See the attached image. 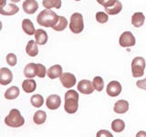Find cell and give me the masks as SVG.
Wrapping results in <instances>:
<instances>
[{"instance_id":"1","label":"cell","mask_w":146,"mask_h":137,"mask_svg":"<svg viewBox=\"0 0 146 137\" xmlns=\"http://www.w3.org/2000/svg\"><path fill=\"white\" fill-rule=\"evenodd\" d=\"M79 93L73 90H68L65 93L64 109L68 113L73 114L78 111V108H79Z\"/></svg>"},{"instance_id":"2","label":"cell","mask_w":146,"mask_h":137,"mask_svg":"<svg viewBox=\"0 0 146 137\" xmlns=\"http://www.w3.org/2000/svg\"><path fill=\"white\" fill-rule=\"evenodd\" d=\"M58 16L54 11L49 10V9H45L38 14V17H36V21L40 26L52 27L58 21Z\"/></svg>"},{"instance_id":"3","label":"cell","mask_w":146,"mask_h":137,"mask_svg":"<svg viewBox=\"0 0 146 137\" xmlns=\"http://www.w3.org/2000/svg\"><path fill=\"white\" fill-rule=\"evenodd\" d=\"M5 123L9 127L18 128L24 125L25 119L17 109H12L8 115L5 118Z\"/></svg>"},{"instance_id":"4","label":"cell","mask_w":146,"mask_h":137,"mask_svg":"<svg viewBox=\"0 0 146 137\" xmlns=\"http://www.w3.org/2000/svg\"><path fill=\"white\" fill-rule=\"evenodd\" d=\"M146 67L145 59L143 57H136L131 61V73L134 78H139L144 75Z\"/></svg>"},{"instance_id":"5","label":"cell","mask_w":146,"mask_h":137,"mask_svg":"<svg viewBox=\"0 0 146 137\" xmlns=\"http://www.w3.org/2000/svg\"><path fill=\"white\" fill-rule=\"evenodd\" d=\"M70 29L75 34H79L84 29L83 17L80 13H74L70 17Z\"/></svg>"},{"instance_id":"6","label":"cell","mask_w":146,"mask_h":137,"mask_svg":"<svg viewBox=\"0 0 146 137\" xmlns=\"http://www.w3.org/2000/svg\"><path fill=\"white\" fill-rule=\"evenodd\" d=\"M119 43H120L121 47L123 48H128V47H132L136 43V39L134 38L133 34L130 31H125L124 33H122L119 39Z\"/></svg>"},{"instance_id":"7","label":"cell","mask_w":146,"mask_h":137,"mask_svg":"<svg viewBox=\"0 0 146 137\" xmlns=\"http://www.w3.org/2000/svg\"><path fill=\"white\" fill-rule=\"evenodd\" d=\"M59 79H60V82L62 83L63 87L66 89H71L77 82L76 77L70 72L62 73L61 76L59 77Z\"/></svg>"},{"instance_id":"8","label":"cell","mask_w":146,"mask_h":137,"mask_svg":"<svg viewBox=\"0 0 146 137\" xmlns=\"http://www.w3.org/2000/svg\"><path fill=\"white\" fill-rule=\"evenodd\" d=\"M78 90L82 94H91L95 88L93 86V82L89 80H82L78 83Z\"/></svg>"},{"instance_id":"9","label":"cell","mask_w":146,"mask_h":137,"mask_svg":"<svg viewBox=\"0 0 146 137\" xmlns=\"http://www.w3.org/2000/svg\"><path fill=\"white\" fill-rule=\"evenodd\" d=\"M106 90L110 97H117L121 92V85L119 81L112 80L108 84Z\"/></svg>"},{"instance_id":"10","label":"cell","mask_w":146,"mask_h":137,"mask_svg":"<svg viewBox=\"0 0 146 137\" xmlns=\"http://www.w3.org/2000/svg\"><path fill=\"white\" fill-rule=\"evenodd\" d=\"M46 104H47V107L49 110H57L61 104V99L57 94L49 95L47 100H46Z\"/></svg>"},{"instance_id":"11","label":"cell","mask_w":146,"mask_h":137,"mask_svg":"<svg viewBox=\"0 0 146 137\" xmlns=\"http://www.w3.org/2000/svg\"><path fill=\"white\" fill-rule=\"evenodd\" d=\"M13 80V74L10 70L7 68H0V83L2 85L9 84Z\"/></svg>"},{"instance_id":"12","label":"cell","mask_w":146,"mask_h":137,"mask_svg":"<svg viewBox=\"0 0 146 137\" xmlns=\"http://www.w3.org/2000/svg\"><path fill=\"white\" fill-rule=\"evenodd\" d=\"M19 11V7L15 4H7L4 5L0 8V14L4 16H13Z\"/></svg>"},{"instance_id":"13","label":"cell","mask_w":146,"mask_h":137,"mask_svg":"<svg viewBox=\"0 0 146 137\" xmlns=\"http://www.w3.org/2000/svg\"><path fill=\"white\" fill-rule=\"evenodd\" d=\"M23 9L27 14L32 15L38 9V4L36 0H26L23 2Z\"/></svg>"},{"instance_id":"14","label":"cell","mask_w":146,"mask_h":137,"mask_svg":"<svg viewBox=\"0 0 146 137\" xmlns=\"http://www.w3.org/2000/svg\"><path fill=\"white\" fill-rule=\"evenodd\" d=\"M114 112L119 114L125 113L129 110V102L125 100H120L114 105Z\"/></svg>"},{"instance_id":"15","label":"cell","mask_w":146,"mask_h":137,"mask_svg":"<svg viewBox=\"0 0 146 137\" xmlns=\"http://www.w3.org/2000/svg\"><path fill=\"white\" fill-rule=\"evenodd\" d=\"M145 21V17L141 12H136L131 17V24L135 27H143Z\"/></svg>"},{"instance_id":"16","label":"cell","mask_w":146,"mask_h":137,"mask_svg":"<svg viewBox=\"0 0 146 137\" xmlns=\"http://www.w3.org/2000/svg\"><path fill=\"white\" fill-rule=\"evenodd\" d=\"M26 52L30 57H36V55L38 54V43H36V40L29 41V43L27 44V47H26Z\"/></svg>"},{"instance_id":"17","label":"cell","mask_w":146,"mask_h":137,"mask_svg":"<svg viewBox=\"0 0 146 137\" xmlns=\"http://www.w3.org/2000/svg\"><path fill=\"white\" fill-rule=\"evenodd\" d=\"M61 74H62V67L60 65H54L52 67H50L47 71V75L51 80L60 77Z\"/></svg>"},{"instance_id":"18","label":"cell","mask_w":146,"mask_h":137,"mask_svg":"<svg viewBox=\"0 0 146 137\" xmlns=\"http://www.w3.org/2000/svg\"><path fill=\"white\" fill-rule=\"evenodd\" d=\"M36 88V82L32 79H29L27 78V80H25L22 82V89L27 93L33 92V91H35Z\"/></svg>"},{"instance_id":"19","label":"cell","mask_w":146,"mask_h":137,"mask_svg":"<svg viewBox=\"0 0 146 137\" xmlns=\"http://www.w3.org/2000/svg\"><path fill=\"white\" fill-rule=\"evenodd\" d=\"M35 39L38 45H45L48 42V34L43 29H36L35 33Z\"/></svg>"},{"instance_id":"20","label":"cell","mask_w":146,"mask_h":137,"mask_svg":"<svg viewBox=\"0 0 146 137\" xmlns=\"http://www.w3.org/2000/svg\"><path fill=\"white\" fill-rule=\"evenodd\" d=\"M22 29L25 31L26 34L29 35V36L35 35V33H36V29H35L33 23H32L31 20L27 19V18H26V19L22 21Z\"/></svg>"},{"instance_id":"21","label":"cell","mask_w":146,"mask_h":137,"mask_svg":"<svg viewBox=\"0 0 146 137\" xmlns=\"http://www.w3.org/2000/svg\"><path fill=\"white\" fill-rule=\"evenodd\" d=\"M24 75L29 79H33L36 76V64L29 63L24 68Z\"/></svg>"},{"instance_id":"22","label":"cell","mask_w":146,"mask_h":137,"mask_svg":"<svg viewBox=\"0 0 146 137\" xmlns=\"http://www.w3.org/2000/svg\"><path fill=\"white\" fill-rule=\"evenodd\" d=\"M122 10V4L116 0V3L113 5L112 7H105V12H106L108 15H117Z\"/></svg>"},{"instance_id":"23","label":"cell","mask_w":146,"mask_h":137,"mask_svg":"<svg viewBox=\"0 0 146 137\" xmlns=\"http://www.w3.org/2000/svg\"><path fill=\"white\" fill-rule=\"evenodd\" d=\"M19 89L16 86H12L9 89H7L6 92H5V98L7 100H15L19 96Z\"/></svg>"},{"instance_id":"24","label":"cell","mask_w":146,"mask_h":137,"mask_svg":"<svg viewBox=\"0 0 146 137\" xmlns=\"http://www.w3.org/2000/svg\"><path fill=\"white\" fill-rule=\"evenodd\" d=\"M68 26V20L66 17H64L62 16H58V21L56 22V24H55L52 29L56 31H63L64 29H66V27Z\"/></svg>"},{"instance_id":"25","label":"cell","mask_w":146,"mask_h":137,"mask_svg":"<svg viewBox=\"0 0 146 137\" xmlns=\"http://www.w3.org/2000/svg\"><path fill=\"white\" fill-rule=\"evenodd\" d=\"M46 119H47V113L44 111H38L36 112H35L33 116V122L36 124L40 125V124H43L46 122Z\"/></svg>"},{"instance_id":"26","label":"cell","mask_w":146,"mask_h":137,"mask_svg":"<svg viewBox=\"0 0 146 137\" xmlns=\"http://www.w3.org/2000/svg\"><path fill=\"white\" fill-rule=\"evenodd\" d=\"M42 5L46 9H50L52 7L58 9L61 7V0H43Z\"/></svg>"},{"instance_id":"27","label":"cell","mask_w":146,"mask_h":137,"mask_svg":"<svg viewBox=\"0 0 146 137\" xmlns=\"http://www.w3.org/2000/svg\"><path fill=\"white\" fill-rule=\"evenodd\" d=\"M125 128V123L121 119H116L111 122V129L115 132H121Z\"/></svg>"},{"instance_id":"28","label":"cell","mask_w":146,"mask_h":137,"mask_svg":"<svg viewBox=\"0 0 146 137\" xmlns=\"http://www.w3.org/2000/svg\"><path fill=\"white\" fill-rule=\"evenodd\" d=\"M30 102L36 108H39L44 103V99L40 94H35L30 98Z\"/></svg>"},{"instance_id":"29","label":"cell","mask_w":146,"mask_h":137,"mask_svg":"<svg viewBox=\"0 0 146 137\" xmlns=\"http://www.w3.org/2000/svg\"><path fill=\"white\" fill-rule=\"evenodd\" d=\"M93 86H94V88L96 90H98V91H102L104 88V81L102 80V77H100V76H97V77H95L94 79H93Z\"/></svg>"},{"instance_id":"30","label":"cell","mask_w":146,"mask_h":137,"mask_svg":"<svg viewBox=\"0 0 146 137\" xmlns=\"http://www.w3.org/2000/svg\"><path fill=\"white\" fill-rule=\"evenodd\" d=\"M96 20L100 24H104L109 20V17L104 12H97V14H96Z\"/></svg>"},{"instance_id":"31","label":"cell","mask_w":146,"mask_h":137,"mask_svg":"<svg viewBox=\"0 0 146 137\" xmlns=\"http://www.w3.org/2000/svg\"><path fill=\"white\" fill-rule=\"evenodd\" d=\"M46 67L44 65L40 63L36 64V76L39 77V78H44L46 76Z\"/></svg>"},{"instance_id":"32","label":"cell","mask_w":146,"mask_h":137,"mask_svg":"<svg viewBox=\"0 0 146 137\" xmlns=\"http://www.w3.org/2000/svg\"><path fill=\"white\" fill-rule=\"evenodd\" d=\"M7 62L9 66H16V64H17V56L15 54H13V53H9L7 56Z\"/></svg>"},{"instance_id":"33","label":"cell","mask_w":146,"mask_h":137,"mask_svg":"<svg viewBox=\"0 0 146 137\" xmlns=\"http://www.w3.org/2000/svg\"><path fill=\"white\" fill-rule=\"evenodd\" d=\"M97 2L104 7H112L116 3V0H97Z\"/></svg>"},{"instance_id":"34","label":"cell","mask_w":146,"mask_h":137,"mask_svg":"<svg viewBox=\"0 0 146 137\" xmlns=\"http://www.w3.org/2000/svg\"><path fill=\"white\" fill-rule=\"evenodd\" d=\"M102 136H107V137H112L113 135L106 130H100L97 132V137H102Z\"/></svg>"},{"instance_id":"35","label":"cell","mask_w":146,"mask_h":137,"mask_svg":"<svg viewBox=\"0 0 146 137\" xmlns=\"http://www.w3.org/2000/svg\"><path fill=\"white\" fill-rule=\"evenodd\" d=\"M136 86L138 87V88L141 89V90H146V78L144 80H141L137 81L136 82Z\"/></svg>"},{"instance_id":"36","label":"cell","mask_w":146,"mask_h":137,"mask_svg":"<svg viewBox=\"0 0 146 137\" xmlns=\"http://www.w3.org/2000/svg\"><path fill=\"white\" fill-rule=\"evenodd\" d=\"M136 136L137 137H140V136H144V137H146V132H139L138 134H136Z\"/></svg>"},{"instance_id":"37","label":"cell","mask_w":146,"mask_h":137,"mask_svg":"<svg viewBox=\"0 0 146 137\" xmlns=\"http://www.w3.org/2000/svg\"><path fill=\"white\" fill-rule=\"evenodd\" d=\"M19 1H20V0H11V2H14V3H17Z\"/></svg>"},{"instance_id":"38","label":"cell","mask_w":146,"mask_h":137,"mask_svg":"<svg viewBox=\"0 0 146 137\" xmlns=\"http://www.w3.org/2000/svg\"><path fill=\"white\" fill-rule=\"evenodd\" d=\"M76 1H80V0H76Z\"/></svg>"}]
</instances>
